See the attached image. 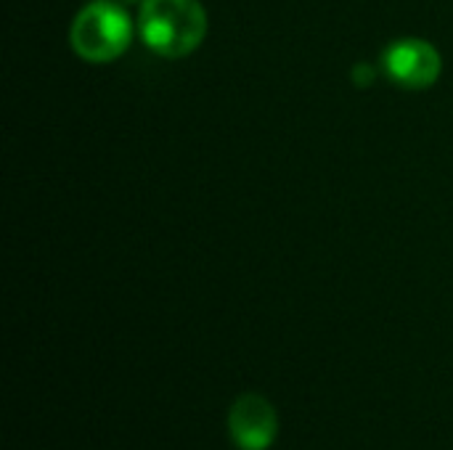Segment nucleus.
I'll return each instance as SVG.
<instances>
[{
  "mask_svg": "<svg viewBox=\"0 0 453 450\" xmlns=\"http://www.w3.org/2000/svg\"><path fill=\"white\" fill-rule=\"evenodd\" d=\"M353 77H356V82H358L361 88H366V85L374 80V72H372V66H369V64H356Z\"/></svg>",
  "mask_w": 453,
  "mask_h": 450,
  "instance_id": "obj_5",
  "label": "nucleus"
},
{
  "mask_svg": "<svg viewBox=\"0 0 453 450\" xmlns=\"http://www.w3.org/2000/svg\"><path fill=\"white\" fill-rule=\"evenodd\" d=\"M133 37L130 16L122 5L109 0H96L85 5L69 29L72 48L80 58L90 64H106L119 58Z\"/></svg>",
  "mask_w": 453,
  "mask_h": 450,
  "instance_id": "obj_2",
  "label": "nucleus"
},
{
  "mask_svg": "<svg viewBox=\"0 0 453 450\" xmlns=\"http://www.w3.org/2000/svg\"><path fill=\"white\" fill-rule=\"evenodd\" d=\"M109 3H117V5H125V3H143V0H109Z\"/></svg>",
  "mask_w": 453,
  "mask_h": 450,
  "instance_id": "obj_6",
  "label": "nucleus"
},
{
  "mask_svg": "<svg viewBox=\"0 0 453 450\" xmlns=\"http://www.w3.org/2000/svg\"><path fill=\"white\" fill-rule=\"evenodd\" d=\"M382 66L395 85L409 90H427L441 77L443 61L433 42L406 37V40H395L385 50Z\"/></svg>",
  "mask_w": 453,
  "mask_h": 450,
  "instance_id": "obj_3",
  "label": "nucleus"
},
{
  "mask_svg": "<svg viewBox=\"0 0 453 450\" xmlns=\"http://www.w3.org/2000/svg\"><path fill=\"white\" fill-rule=\"evenodd\" d=\"M138 27L143 42L154 53L183 58L202 45L207 34V11L199 0H143Z\"/></svg>",
  "mask_w": 453,
  "mask_h": 450,
  "instance_id": "obj_1",
  "label": "nucleus"
},
{
  "mask_svg": "<svg viewBox=\"0 0 453 450\" xmlns=\"http://www.w3.org/2000/svg\"><path fill=\"white\" fill-rule=\"evenodd\" d=\"M228 435L239 450H268L279 435V414L271 400L247 393L228 411Z\"/></svg>",
  "mask_w": 453,
  "mask_h": 450,
  "instance_id": "obj_4",
  "label": "nucleus"
}]
</instances>
